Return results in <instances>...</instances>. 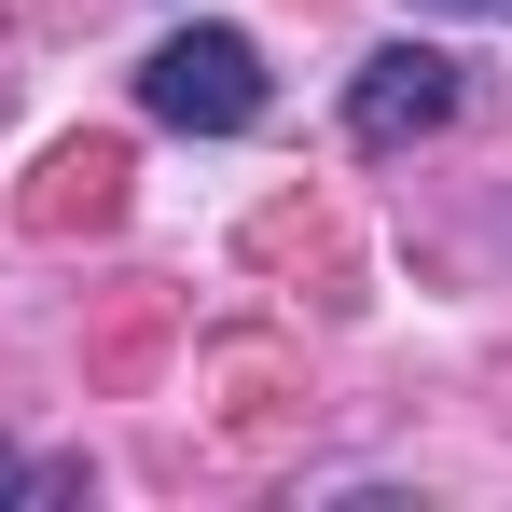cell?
<instances>
[{
  "label": "cell",
  "mask_w": 512,
  "mask_h": 512,
  "mask_svg": "<svg viewBox=\"0 0 512 512\" xmlns=\"http://www.w3.org/2000/svg\"><path fill=\"white\" fill-rule=\"evenodd\" d=\"M416 14H485V28H512V0H416Z\"/></svg>",
  "instance_id": "cell-4"
},
{
  "label": "cell",
  "mask_w": 512,
  "mask_h": 512,
  "mask_svg": "<svg viewBox=\"0 0 512 512\" xmlns=\"http://www.w3.org/2000/svg\"><path fill=\"white\" fill-rule=\"evenodd\" d=\"M28 485H42V471H28V457H14V443H0V512H14V499H28Z\"/></svg>",
  "instance_id": "cell-3"
},
{
  "label": "cell",
  "mask_w": 512,
  "mask_h": 512,
  "mask_svg": "<svg viewBox=\"0 0 512 512\" xmlns=\"http://www.w3.org/2000/svg\"><path fill=\"white\" fill-rule=\"evenodd\" d=\"M443 125H457V56H443V42L360 56V84H346V139H360V153H416Z\"/></svg>",
  "instance_id": "cell-2"
},
{
  "label": "cell",
  "mask_w": 512,
  "mask_h": 512,
  "mask_svg": "<svg viewBox=\"0 0 512 512\" xmlns=\"http://www.w3.org/2000/svg\"><path fill=\"white\" fill-rule=\"evenodd\" d=\"M139 111L180 125V139H236V125H263V56H250V28H167V42L139 56Z\"/></svg>",
  "instance_id": "cell-1"
}]
</instances>
